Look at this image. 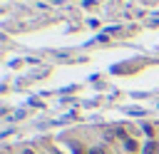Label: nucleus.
Returning <instances> with one entry per match:
<instances>
[{
	"instance_id": "nucleus-4",
	"label": "nucleus",
	"mask_w": 159,
	"mask_h": 154,
	"mask_svg": "<svg viewBox=\"0 0 159 154\" xmlns=\"http://www.w3.org/2000/svg\"><path fill=\"white\" fill-rule=\"evenodd\" d=\"M22 154H35V152H32V149H25V152H22Z\"/></svg>"
},
{
	"instance_id": "nucleus-1",
	"label": "nucleus",
	"mask_w": 159,
	"mask_h": 154,
	"mask_svg": "<svg viewBox=\"0 0 159 154\" xmlns=\"http://www.w3.org/2000/svg\"><path fill=\"white\" fill-rule=\"evenodd\" d=\"M142 154H159V139H147L142 144Z\"/></svg>"
},
{
	"instance_id": "nucleus-5",
	"label": "nucleus",
	"mask_w": 159,
	"mask_h": 154,
	"mask_svg": "<svg viewBox=\"0 0 159 154\" xmlns=\"http://www.w3.org/2000/svg\"><path fill=\"white\" fill-rule=\"evenodd\" d=\"M55 154H60V152H55Z\"/></svg>"
},
{
	"instance_id": "nucleus-2",
	"label": "nucleus",
	"mask_w": 159,
	"mask_h": 154,
	"mask_svg": "<svg viewBox=\"0 0 159 154\" xmlns=\"http://www.w3.org/2000/svg\"><path fill=\"white\" fill-rule=\"evenodd\" d=\"M124 149L129 154H134V152H139V142L137 139H124Z\"/></svg>"
},
{
	"instance_id": "nucleus-3",
	"label": "nucleus",
	"mask_w": 159,
	"mask_h": 154,
	"mask_svg": "<svg viewBox=\"0 0 159 154\" xmlns=\"http://www.w3.org/2000/svg\"><path fill=\"white\" fill-rule=\"evenodd\" d=\"M89 154H107V149H104V147H92Z\"/></svg>"
}]
</instances>
